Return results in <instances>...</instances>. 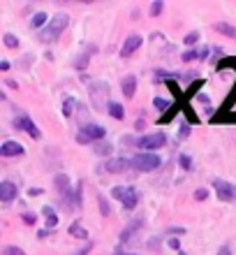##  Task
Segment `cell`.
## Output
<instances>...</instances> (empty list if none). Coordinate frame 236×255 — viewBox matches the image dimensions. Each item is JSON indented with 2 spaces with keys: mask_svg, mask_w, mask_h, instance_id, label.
<instances>
[{
  "mask_svg": "<svg viewBox=\"0 0 236 255\" xmlns=\"http://www.w3.org/2000/svg\"><path fill=\"white\" fill-rule=\"evenodd\" d=\"M23 153V146H21L19 141H5L2 146H0V155H5V158H9V155H21Z\"/></svg>",
  "mask_w": 236,
  "mask_h": 255,
  "instance_id": "30bf717a",
  "label": "cell"
},
{
  "mask_svg": "<svg viewBox=\"0 0 236 255\" xmlns=\"http://www.w3.org/2000/svg\"><path fill=\"white\" fill-rule=\"evenodd\" d=\"M0 100H5V93H0Z\"/></svg>",
  "mask_w": 236,
  "mask_h": 255,
  "instance_id": "8d00e7d4",
  "label": "cell"
},
{
  "mask_svg": "<svg viewBox=\"0 0 236 255\" xmlns=\"http://www.w3.org/2000/svg\"><path fill=\"white\" fill-rule=\"evenodd\" d=\"M197 40H199V33H188L185 35V44H195Z\"/></svg>",
  "mask_w": 236,
  "mask_h": 255,
  "instance_id": "484cf974",
  "label": "cell"
},
{
  "mask_svg": "<svg viewBox=\"0 0 236 255\" xmlns=\"http://www.w3.org/2000/svg\"><path fill=\"white\" fill-rule=\"evenodd\" d=\"M132 165H135L139 172H153V169L160 167V158L156 153H149V151H144V153H137L132 158Z\"/></svg>",
  "mask_w": 236,
  "mask_h": 255,
  "instance_id": "7a4b0ae2",
  "label": "cell"
},
{
  "mask_svg": "<svg viewBox=\"0 0 236 255\" xmlns=\"http://www.w3.org/2000/svg\"><path fill=\"white\" fill-rule=\"evenodd\" d=\"M195 58H199V51H185L183 54V61H195Z\"/></svg>",
  "mask_w": 236,
  "mask_h": 255,
  "instance_id": "4316f807",
  "label": "cell"
},
{
  "mask_svg": "<svg viewBox=\"0 0 236 255\" xmlns=\"http://www.w3.org/2000/svg\"><path fill=\"white\" fill-rule=\"evenodd\" d=\"M116 255H135V253H116Z\"/></svg>",
  "mask_w": 236,
  "mask_h": 255,
  "instance_id": "d590c367",
  "label": "cell"
},
{
  "mask_svg": "<svg viewBox=\"0 0 236 255\" xmlns=\"http://www.w3.org/2000/svg\"><path fill=\"white\" fill-rule=\"evenodd\" d=\"M139 228H142V221H132V223L128 225V228H125V230L121 232V242H130V237L135 235V232H137Z\"/></svg>",
  "mask_w": 236,
  "mask_h": 255,
  "instance_id": "4fadbf2b",
  "label": "cell"
},
{
  "mask_svg": "<svg viewBox=\"0 0 236 255\" xmlns=\"http://www.w3.org/2000/svg\"><path fill=\"white\" fill-rule=\"evenodd\" d=\"M2 255H23V251L16 249V246H7V249L2 251Z\"/></svg>",
  "mask_w": 236,
  "mask_h": 255,
  "instance_id": "cb8c5ba5",
  "label": "cell"
},
{
  "mask_svg": "<svg viewBox=\"0 0 236 255\" xmlns=\"http://www.w3.org/2000/svg\"><path fill=\"white\" fill-rule=\"evenodd\" d=\"M93 151H95V153H97V155H109V153H111V151H114V146H111L109 141H107V144H102V141H100V144H95V148H93Z\"/></svg>",
  "mask_w": 236,
  "mask_h": 255,
  "instance_id": "d6986e66",
  "label": "cell"
},
{
  "mask_svg": "<svg viewBox=\"0 0 236 255\" xmlns=\"http://www.w3.org/2000/svg\"><path fill=\"white\" fill-rule=\"evenodd\" d=\"M23 221H26V223H35V216L33 214H23Z\"/></svg>",
  "mask_w": 236,
  "mask_h": 255,
  "instance_id": "1f68e13d",
  "label": "cell"
},
{
  "mask_svg": "<svg viewBox=\"0 0 236 255\" xmlns=\"http://www.w3.org/2000/svg\"><path fill=\"white\" fill-rule=\"evenodd\" d=\"M153 105H156V107L160 109V112H164V109H169V102H167V100H162V98H156V100H153Z\"/></svg>",
  "mask_w": 236,
  "mask_h": 255,
  "instance_id": "603a6c76",
  "label": "cell"
},
{
  "mask_svg": "<svg viewBox=\"0 0 236 255\" xmlns=\"http://www.w3.org/2000/svg\"><path fill=\"white\" fill-rule=\"evenodd\" d=\"M68 26H70V16H68V14H63V12L56 14L54 19L47 23V28L42 30L40 37H42L44 42H51V40H56V37H58V35H61Z\"/></svg>",
  "mask_w": 236,
  "mask_h": 255,
  "instance_id": "6da1fadb",
  "label": "cell"
},
{
  "mask_svg": "<svg viewBox=\"0 0 236 255\" xmlns=\"http://www.w3.org/2000/svg\"><path fill=\"white\" fill-rule=\"evenodd\" d=\"M72 109H75V100H65V105H63V114L70 116L72 114Z\"/></svg>",
  "mask_w": 236,
  "mask_h": 255,
  "instance_id": "7402d4cb",
  "label": "cell"
},
{
  "mask_svg": "<svg viewBox=\"0 0 236 255\" xmlns=\"http://www.w3.org/2000/svg\"><path fill=\"white\" fill-rule=\"evenodd\" d=\"M216 30L218 33H223V35H227V37H236V28L230 26V23H225V21L216 23Z\"/></svg>",
  "mask_w": 236,
  "mask_h": 255,
  "instance_id": "5bb4252c",
  "label": "cell"
},
{
  "mask_svg": "<svg viewBox=\"0 0 236 255\" xmlns=\"http://www.w3.org/2000/svg\"><path fill=\"white\" fill-rule=\"evenodd\" d=\"M128 165H130V162L125 160V158H114V160H107L104 169H107V172H111V174H118V172H123Z\"/></svg>",
  "mask_w": 236,
  "mask_h": 255,
  "instance_id": "8fae6325",
  "label": "cell"
},
{
  "mask_svg": "<svg viewBox=\"0 0 236 255\" xmlns=\"http://www.w3.org/2000/svg\"><path fill=\"white\" fill-rule=\"evenodd\" d=\"M188 137V126H183L181 130H178V139H185Z\"/></svg>",
  "mask_w": 236,
  "mask_h": 255,
  "instance_id": "f546056e",
  "label": "cell"
},
{
  "mask_svg": "<svg viewBox=\"0 0 236 255\" xmlns=\"http://www.w3.org/2000/svg\"><path fill=\"white\" fill-rule=\"evenodd\" d=\"M107 112L114 116V119H123V116H125V112H123V107L118 105V102H109V105H107Z\"/></svg>",
  "mask_w": 236,
  "mask_h": 255,
  "instance_id": "2e32d148",
  "label": "cell"
},
{
  "mask_svg": "<svg viewBox=\"0 0 236 255\" xmlns=\"http://www.w3.org/2000/svg\"><path fill=\"white\" fill-rule=\"evenodd\" d=\"M169 246H171V249H181V244H178V239H171V242H169Z\"/></svg>",
  "mask_w": 236,
  "mask_h": 255,
  "instance_id": "d6a6232c",
  "label": "cell"
},
{
  "mask_svg": "<svg viewBox=\"0 0 236 255\" xmlns=\"http://www.w3.org/2000/svg\"><path fill=\"white\" fill-rule=\"evenodd\" d=\"M114 197H118V200L123 202V207L128 209H135L137 202H139V197H137V190L132 188V186H125V188H114Z\"/></svg>",
  "mask_w": 236,
  "mask_h": 255,
  "instance_id": "3957f363",
  "label": "cell"
},
{
  "mask_svg": "<svg viewBox=\"0 0 236 255\" xmlns=\"http://www.w3.org/2000/svg\"><path fill=\"white\" fill-rule=\"evenodd\" d=\"M218 255H230V249H227V246H223V249L218 251Z\"/></svg>",
  "mask_w": 236,
  "mask_h": 255,
  "instance_id": "836d02e7",
  "label": "cell"
},
{
  "mask_svg": "<svg viewBox=\"0 0 236 255\" xmlns=\"http://www.w3.org/2000/svg\"><path fill=\"white\" fill-rule=\"evenodd\" d=\"M5 44L9 49H16V47H19V40H16L14 35H5Z\"/></svg>",
  "mask_w": 236,
  "mask_h": 255,
  "instance_id": "44dd1931",
  "label": "cell"
},
{
  "mask_svg": "<svg viewBox=\"0 0 236 255\" xmlns=\"http://www.w3.org/2000/svg\"><path fill=\"white\" fill-rule=\"evenodd\" d=\"M206 195H209V193H206V190H197V193H195V197H197V200H206Z\"/></svg>",
  "mask_w": 236,
  "mask_h": 255,
  "instance_id": "4dcf8cb0",
  "label": "cell"
},
{
  "mask_svg": "<svg viewBox=\"0 0 236 255\" xmlns=\"http://www.w3.org/2000/svg\"><path fill=\"white\" fill-rule=\"evenodd\" d=\"M107 134V130L102 126H97V123H88V126L81 128V137H86L88 141H93V139H102Z\"/></svg>",
  "mask_w": 236,
  "mask_h": 255,
  "instance_id": "8992f818",
  "label": "cell"
},
{
  "mask_svg": "<svg viewBox=\"0 0 236 255\" xmlns=\"http://www.w3.org/2000/svg\"><path fill=\"white\" fill-rule=\"evenodd\" d=\"M97 200H100V209H102V214L109 216V211H111V209H109V204L104 202V197H97Z\"/></svg>",
  "mask_w": 236,
  "mask_h": 255,
  "instance_id": "83f0119b",
  "label": "cell"
},
{
  "mask_svg": "<svg viewBox=\"0 0 236 255\" xmlns=\"http://www.w3.org/2000/svg\"><path fill=\"white\" fill-rule=\"evenodd\" d=\"M56 188L61 190V193H70V179L65 174H58L56 176Z\"/></svg>",
  "mask_w": 236,
  "mask_h": 255,
  "instance_id": "e0dca14e",
  "label": "cell"
},
{
  "mask_svg": "<svg viewBox=\"0 0 236 255\" xmlns=\"http://www.w3.org/2000/svg\"><path fill=\"white\" fill-rule=\"evenodd\" d=\"M142 35H130L128 40H125V44H123V49H121V54L123 56H132L137 51V49L142 47Z\"/></svg>",
  "mask_w": 236,
  "mask_h": 255,
  "instance_id": "ba28073f",
  "label": "cell"
},
{
  "mask_svg": "<svg viewBox=\"0 0 236 255\" xmlns=\"http://www.w3.org/2000/svg\"><path fill=\"white\" fill-rule=\"evenodd\" d=\"M135 91H137V79L132 77V74H128V77L123 79V93L128 95V98H132V95H135Z\"/></svg>",
  "mask_w": 236,
  "mask_h": 255,
  "instance_id": "7c38bea8",
  "label": "cell"
},
{
  "mask_svg": "<svg viewBox=\"0 0 236 255\" xmlns=\"http://www.w3.org/2000/svg\"><path fill=\"white\" fill-rule=\"evenodd\" d=\"M47 19H49V16L44 12H37L33 19H30V26H33V28H40V26H44V23H47Z\"/></svg>",
  "mask_w": 236,
  "mask_h": 255,
  "instance_id": "ac0fdd59",
  "label": "cell"
},
{
  "mask_svg": "<svg viewBox=\"0 0 236 255\" xmlns=\"http://www.w3.org/2000/svg\"><path fill=\"white\" fill-rule=\"evenodd\" d=\"M14 126L19 128V130H26V132L30 134V137H35V139H40V130H37V126H35L28 116H19V119L14 121Z\"/></svg>",
  "mask_w": 236,
  "mask_h": 255,
  "instance_id": "52a82bcc",
  "label": "cell"
},
{
  "mask_svg": "<svg viewBox=\"0 0 236 255\" xmlns=\"http://www.w3.org/2000/svg\"><path fill=\"white\" fill-rule=\"evenodd\" d=\"M44 216H47V225H49V228H56V225H58V216L51 211V207H44Z\"/></svg>",
  "mask_w": 236,
  "mask_h": 255,
  "instance_id": "ffe728a7",
  "label": "cell"
},
{
  "mask_svg": "<svg viewBox=\"0 0 236 255\" xmlns=\"http://www.w3.org/2000/svg\"><path fill=\"white\" fill-rule=\"evenodd\" d=\"M213 188H216V195L223 202H232L236 197V188L232 186V183H227V181H216L213 183Z\"/></svg>",
  "mask_w": 236,
  "mask_h": 255,
  "instance_id": "5b68a950",
  "label": "cell"
},
{
  "mask_svg": "<svg viewBox=\"0 0 236 255\" xmlns=\"http://www.w3.org/2000/svg\"><path fill=\"white\" fill-rule=\"evenodd\" d=\"M70 235L77 237V239H88V230H83L79 223H72L70 225Z\"/></svg>",
  "mask_w": 236,
  "mask_h": 255,
  "instance_id": "9a60e30c",
  "label": "cell"
},
{
  "mask_svg": "<svg viewBox=\"0 0 236 255\" xmlns=\"http://www.w3.org/2000/svg\"><path fill=\"white\" fill-rule=\"evenodd\" d=\"M178 162H181L183 169H190V158H188V155H181V158H178Z\"/></svg>",
  "mask_w": 236,
  "mask_h": 255,
  "instance_id": "f1b7e54d",
  "label": "cell"
},
{
  "mask_svg": "<svg viewBox=\"0 0 236 255\" xmlns=\"http://www.w3.org/2000/svg\"><path fill=\"white\" fill-rule=\"evenodd\" d=\"M5 70H9V63H0V72H5Z\"/></svg>",
  "mask_w": 236,
  "mask_h": 255,
  "instance_id": "e575fe53",
  "label": "cell"
},
{
  "mask_svg": "<svg viewBox=\"0 0 236 255\" xmlns=\"http://www.w3.org/2000/svg\"><path fill=\"white\" fill-rule=\"evenodd\" d=\"M164 132H153V134H144L142 139H139V148H160L164 146Z\"/></svg>",
  "mask_w": 236,
  "mask_h": 255,
  "instance_id": "277c9868",
  "label": "cell"
},
{
  "mask_svg": "<svg viewBox=\"0 0 236 255\" xmlns=\"http://www.w3.org/2000/svg\"><path fill=\"white\" fill-rule=\"evenodd\" d=\"M160 12H162V2H160V0H156V2L151 5V14H153V16H157Z\"/></svg>",
  "mask_w": 236,
  "mask_h": 255,
  "instance_id": "d4e9b609",
  "label": "cell"
},
{
  "mask_svg": "<svg viewBox=\"0 0 236 255\" xmlns=\"http://www.w3.org/2000/svg\"><path fill=\"white\" fill-rule=\"evenodd\" d=\"M14 197H16V186L12 181L0 183V202H12Z\"/></svg>",
  "mask_w": 236,
  "mask_h": 255,
  "instance_id": "9c48e42d",
  "label": "cell"
}]
</instances>
